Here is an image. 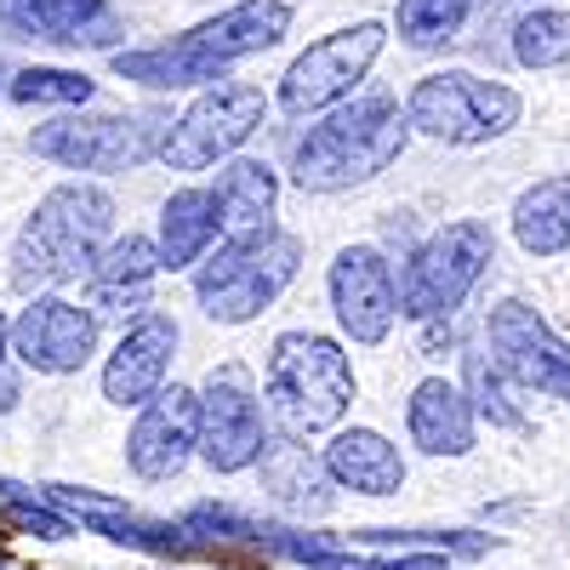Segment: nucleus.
Here are the masks:
<instances>
[{
	"mask_svg": "<svg viewBox=\"0 0 570 570\" xmlns=\"http://www.w3.org/2000/svg\"><path fill=\"white\" fill-rule=\"evenodd\" d=\"M462 376H468V383H456V389H462V400H468L473 422L491 416L497 428H525V411H519V405L508 400L502 376H497V365H491L485 354H468V360H462Z\"/></svg>",
	"mask_w": 570,
	"mask_h": 570,
	"instance_id": "obj_27",
	"label": "nucleus"
},
{
	"mask_svg": "<svg viewBox=\"0 0 570 570\" xmlns=\"http://www.w3.org/2000/svg\"><path fill=\"white\" fill-rule=\"evenodd\" d=\"M18 400H23V383H18V371L7 365V371H0V416H7Z\"/></svg>",
	"mask_w": 570,
	"mask_h": 570,
	"instance_id": "obj_30",
	"label": "nucleus"
},
{
	"mask_svg": "<svg viewBox=\"0 0 570 570\" xmlns=\"http://www.w3.org/2000/svg\"><path fill=\"white\" fill-rule=\"evenodd\" d=\"M7 354L35 376H75L98 354V320L58 292L29 297V308L7 320Z\"/></svg>",
	"mask_w": 570,
	"mask_h": 570,
	"instance_id": "obj_14",
	"label": "nucleus"
},
{
	"mask_svg": "<svg viewBox=\"0 0 570 570\" xmlns=\"http://www.w3.org/2000/svg\"><path fill=\"white\" fill-rule=\"evenodd\" d=\"M268 120V98L263 86L252 80H212L195 104H188L166 142H160V160L171 171H206V166H223L234 160L252 142V131Z\"/></svg>",
	"mask_w": 570,
	"mask_h": 570,
	"instance_id": "obj_9",
	"label": "nucleus"
},
{
	"mask_svg": "<svg viewBox=\"0 0 570 570\" xmlns=\"http://www.w3.org/2000/svg\"><path fill=\"white\" fill-rule=\"evenodd\" d=\"M98 80L80 75V69H52V63H35V69H18L7 80V98L12 104H52V109H86Z\"/></svg>",
	"mask_w": 570,
	"mask_h": 570,
	"instance_id": "obj_25",
	"label": "nucleus"
},
{
	"mask_svg": "<svg viewBox=\"0 0 570 570\" xmlns=\"http://www.w3.org/2000/svg\"><path fill=\"white\" fill-rule=\"evenodd\" d=\"M149 308H155L149 285H91V303H86L91 320H142Z\"/></svg>",
	"mask_w": 570,
	"mask_h": 570,
	"instance_id": "obj_29",
	"label": "nucleus"
},
{
	"mask_svg": "<svg viewBox=\"0 0 570 570\" xmlns=\"http://www.w3.org/2000/svg\"><path fill=\"white\" fill-rule=\"evenodd\" d=\"M297 268H303V240L285 228L263 234V240H223L217 257H206L195 274V303L217 325H252L263 308L285 297Z\"/></svg>",
	"mask_w": 570,
	"mask_h": 570,
	"instance_id": "obj_6",
	"label": "nucleus"
},
{
	"mask_svg": "<svg viewBox=\"0 0 570 570\" xmlns=\"http://www.w3.org/2000/svg\"><path fill=\"white\" fill-rule=\"evenodd\" d=\"M0 29L52 46H104L115 12L109 0H0Z\"/></svg>",
	"mask_w": 570,
	"mask_h": 570,
	"instance_id": "obj_20",
	"label": "nucleus"
},
{
	"mask_svg": "<svg viewBox=\"0 0 570 570\" xmlns=\"http://www.w3.org/2000/svg\"><path fill=\"white\" fill-rule=\"evenodd\" d=\"M217 240H223V228H217L212 188H177V195L160 206V240H155L160 274H183V268L206 263V252Z\"/></svg>",
	"mask_w": 570,
	"mask_h": 570,
	"instance_id": "obj_21",
	"label": "nucleus"
},
{
	"mask_svg": "<svg viewBox=\"0 0 570 570\" xmlns=\"http://www.w3.org/2000/svg\"><path fill=\"white\" fill-rule=\"evenodd\" d=\"M109 240H115V200L104 183L75 177V183L46 188L12 240V292L46 297L52 285L91 274V263H98Z\"/></svg>",
	"mask_w": 570,
	"mask_h": 570,
	"instance_id": "obj_2",
	"label": "nucleus"
},
{
	"mask_svg": "<svg viewBox=\"0 0 570 570\" xmlns=\"http://www.w3.org/2000/svg\"><path fill=\"white\" fill-rule=\"evenodd\" d=\"M513 240L525 257H559L570 252V171L531 183L513 200Z\"/></svg>",
	"mask_w": 570,
	"mask_h": 570,
	"instance_id": "obj_22",
	"label": "nucleus"
},
{
	"mask_svg": "<svg viewBox=\"0 0 570 570\" xmlns=\"http://www.w3.org/2000/svg\"><path fill=\"white\" fill-rule=\"evenodd\" d=\"M473 12V0H400L394 7V29L405 46H416V52H440V46H451L462 35Z\"/></svg>",
	"mask_w": 570,
	"mask_h": 570,
	"instance_id": "obj_24",
	"label": "nucleus"
},
{
	"mask_svg": "<svg viewBox=\"0 0 570 570\" xmlns=\"http://www.w3.org/2000/svg\"><path fill=\"white\" fill-rule=\"evenodd\" d=\"M325 297L348 343L360 348L389 343V331L400 320V285H394V263L376 246H343L325 274Z\"/></svg>",
	"mask_w": 570,
	"mask_h": 570,
	"instance_id": "obj_13",
	"label": "nucleus"
},
{
	"mask_svg": "<svg viewBox=\"0 0 570 570\" xmlns=\"http://www.w3.org/2000/svg\"><path fill=\"white\" fill-rule=\"evenodd\" d=\"M171 131L166 109H126V115H58L29 131V149L63 171H137L160 155Z\"/></svg>",
	"mask_w": 570,
	"mask_h": 570,
	"instance_id": "obj_8",
	"label": "nucleus"
},
{
	"mask_svg": "<svg viewBox=\"0 0 570 570\" xmlns=\"http://www.w3.org/2000/svg\"><path fill=\"white\" fill-rule=\"evenodd\" d=\"M212 206H217L223 240H263V234H274V212H279V171L252 155L223 160L212 183Z\"/></svg>",
	"mask_w": 570,
	"mask_h": 570,
	"instance_id": "obj_17",
	"label": "nucleus"
},
{
	"mask_svg": "<svg viewBox=\"0 0 570 570\" xmlns=\"http://www.w3.org/2000/svg\"><path fill=\"white\" fill-rule=\"evenodd\" d=\"M411 142L405 109L389 91H365L354 104H337L297 149H292V183L303 195H337V188L383 177Z\"/></svg>",
	"mask_w": 570,
	"mask_h": 570,
	"instance_id": "obj_3",
	"label": "nucleus"
},
{
	"mask_svg": "<svg viewBox=\"0 0 570 570\" xmlns=\"http://www.w3.org/2000/svg\"><path fill=\"white\" fill-rule=\"evenodd\" d=\"M405 126L451 142V149H480V142H497L519 126L525 115V98L502 80H485L473 69H440V75H422L405 91Z\"/></svg>",
	"mask_w": 570,
	"mask_h": 570,
	"instance_id": "obj_5",
	"label": "nucleus"
},
{
	"mask_svg": "<svg viewBox=\"0 0 570 570\" xmlns=\"http://www.w3.org/2000/svg\"><path fill=\"white\" fill-rule=\"evenodd\" d=\"M320 468H325L331 485H343L354 497H400L405 491V456L389 434H376V428H337Z\"/></svg>",
	"mask_w": 570,
	"mask_h": 570,
	"instance_id": "obj_18",
	"label": "nucleus"
},
{
	"mask_svg": "<svg viewBox=\"0 0 570 570\" xmlns=\"http://www.w3.org/2000/svg\"><path fill=\"white\" fill-rule=\"evenodd\" d=\"M263 485H268V497L285 508V513H325L331 508V480H325V468H320V456H308L303 445H292V440H274V445H263Z\"/></svg>",
	"mask_w": 570,
	"mask_h": 570,
	"instance_id": "obj_23",
	"label": "nucleus"
},
{
	"mask_svg": "<svg viewBox=\"0 0 570 570\" xmlns=\"http://www.w3.org/2000/svg\"><path fill=\"white\" fill-rule=\"evenodd\" d=\"M160 274V257H155V240H142V234H126V240H109L91 263V285H149Z\"/></svg>",
	"mask_w": 570,
	"mask_h": 570,
	"instance_id": "obj_28",
	"label": "nucleus"
},
{
	"mask_svg": "<svg viewBox=\"0 0 570 570\" xmlns=\"http://www.w3.org/2000/svg\"><path fill=\"white\" fill-rule=\"evenodd\" d=\"M195 434H200V400H195V389H183V383L160 389L149 405L137 411V428L126 434L131 473H137V480H149V485L177 480V473L195 462Z\"/></svg>",
	"mask_w": 570,
	"mask_h": 570,
	"instance_id": "obj_15",
	"label": "nucleus"
},
{
	"mask_svg": "<svg viewBox=\"0 0 570 570\" xmlns=\"http://www.w3.org/2000/svg\"><path fill=\"white\" fill-rule=\"evenodd\" d=\"M513 58L525 69H564L570 63V12H525L513 23Z\"/></svg>",
	"mask_w": 570,
	"mask_h": 570,
	"instance_id": "obj_26",
	"label": "nucleus"
},
{
	"mask_svg": "<svg viewBox=\"0 0 570 570\" xmlns=\"http://www.w3.org/2000/svg\"><path fill=\"white\" fill-rule=\"evenodd\" d=\"M497 263V234L491 223L480 217H456L445 228H434L428 240L405 257V274L394 279L400 285V314H411L416 325H440L451 320L473 285H480Z\"/></svg>",
	"mask_w": 570,
	"mask_h": 570,
	"instance_id": "obj_7",
	"label": "nucleus"
},
{
	"mask_svg": "<svg viewBox=\"0 0 570 570\" xmlns=\"http://www.w3.org/2000/svg\"><path fill=\"white\" fill-rule=\"evenodd\" d=\"M200 400V434H195V456L212 473H246L257 468L268 428H263V400H257V376L240 360L212 365L206 389H195Z\"/></svg>",
	"mask_w": 570,
	"mask_h": 570,
	"instance_id": "obj_11",
	"label": "nucleus"
},
{
	"mask_svg": "<svg viewBox=\"0 0 570 570\" xmlns=\"http://www.w3.org/2000/svg\"><path fill=\"white\" fill-rule=\"evenodd\" d=\"M405 428H411V445L422 456H468L480 445V422H473V411L451 376H422L411 389Z\"/></svg>",
	"mask_w": 570,
	"mask_h": 570,
	"instance_id": "obj_19",
	"label": "nucleus"
},
{
	"mask_svg": "<svg viewBox=\"0 0 570 570\" xmlns=\"http://www.w3.org/2000/svg\"><path fill=\"white\" fill-rule=\"evenodd\" d=\"M389 46V23L360 18L348 29H331L325 40H314L308 52L292 58V69L279 75V109L285 115H331L337 104L354 98V86L376 69Z\"/></svg>",
	"mask_w": 570,
	"mask_h": 570,
	"instance_id": "obj_10",
	"label": "nucleus"
},
{
	"mask_svg": "<svg viewBox=\"0 0 570 570\" xmlns=\"http://www.w3.org/2000/svg\"><path fill=\"white\" fill-rule=\"evenodd\" d=\"M0 570H7V559H0Z\"/></svg>",
	"mask_w": 570,
	"mask_h": 570,
	"instance_id": "obj_32",
	"label": "nucleus"
},
{
	"mask_svg": "<svg viewBox=\"0 0 570 570\" xmlns=\"http://www.w3.org/2000/svg\"><path fill=\"white\" fill-rule=\"evenodd\" d=\"M485 343H491V365H497L502 383L570 400V343L559 337V331L525 297H508V303L491 308Z\"/></svg>",
	"mask_w": 570,
	"mask_h": 570,
	"instance_id": "obj_12",
	"label": "nucleus"
},
{
	"mask_svg": "<svg viewBox=\"0 0 570 570\" xmlns=\"http://www.w3.org/2000/svg\"><path fill=\"white\" fill-rule=\"evenodd\" d=\"M268 416L279 422V440H314L331 434L354 405V365L337 337L320 331H279L263 371Z\"/></svg>",
	"mask_w": 570,
	"mask_h": 570,
	"instance_id": "obj_4",
	"label": "nucleus"
},
{
	"mask_svg": "<svg viewBox=\"0 0 570 570\" xmlns=\"http://www.w3.org/2000/svg\"><path fill=\"white\" fill-rule=\"evenodd\" d=\"M183 343V331L171 314L149 308L142 320H131L120 331L115 354L104 360V400L120 405V411H142L160 389H166V371H171V354Z\"/></svg>",
	"mask_w": 570,
	"mask_h": 570,
	"instance_id": "obj_16",
	"label": "nucleus"
},
{
	"mask_svg": "<svg viewBox=\"0 0 570 570\" xmlns=\"http://www.w3.org/2000/svg\"><path fill=\"white\" fill-rule=\"evenodd\" d=\"M292 35V7L285 0H234L228 12L195 23L188 35L166 46H142V52H115V75L155 86V91H188V86H212L223 80L240 58H257L268 46Z\"/></svg>",
	"mask_w": 570,
	"mask_h": 570,
	"instance_id": "obj_1",
	"label": "nucleus"
},
{
	"mask_svg": "<svg viewBox=\"0 0 570 570\" xmlns=\"http://www.w3.org/2000/svg\"><path fill=\"white\" fill-rule=\"evenodd\" d=\"M7 360H12L7 354V314H0V371H7Z\"/></svg>",
	"mask_w": 570,
	"mask_h": 570,
	"instance_id": "obj_31",
	"label": "nucleus"
}]
</instances>
